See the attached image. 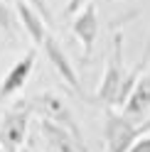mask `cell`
<instances>
[{"label":"cell","mask_w":150,"mask_h":152,"mask_svg":"<svg viewBox=\"0 0 150 152\" xmlns=\"http://www.w3.org/2000/svg\"><path fill=\"white\" fill-rule=\"evenodd\" d=\"M150 130V118L138 125L135 118L126 115V113H116V108L104 110V145L106 152H130L140 135Z\"/></svg>","instance_id":"6da1fadb"},{"label":"cell","mask_w":150,"mask_h":152,"mask_svg":"<svg viewBox=\"0 0 150 152\" xmlns=\"http://www.w3.org/2000/svg\"><path fill=\"white\" fill-rule=\"evenodd\" d=\"M35 115L32 101H17L0 115V152H25V140Z\"/></svg>","instance_id":"7a4b0ae2"},{"label":"cell","mask_w":150,"mask_h":152,"mask_svg":"<svg viewBox=\"0 0 150 152\" xmlns=\"http://www.w3.org/2000/svg\"><path fill=\"white\" fill-rule=\"evenodd\" d=\"M126 76H128V71H126V59H123V32L116 30L113 39H111V54H108L106 71H104L101 83L96 88V101L104 103L106 108H113L118 91H121V83H123Z\"/></svg>","instance_id":"3957f363"},{"label":"cell","mask_w":150,"mask_h":152,"mask_svg":"<svg viewBox=\"0 0 150 152\" xmlns=\"http://www.w3.org/2000/svg\"><path fill=\"white\" fill-rule=\"evenodd\" d=\"M30 101H32L37 115L49 118V120H54V123H59V125L69 128L76 137L84 140V132H81L79 123H76V115H74V110L69 108V103L64 101L62 96H57V93H52V91H44V93H37V96L30 98Z\"/></svg>","instance_id":"277c9868"},{"label":"cell","mask_w":150,"mask_h":152,"mask_svg":"<svg viewBox=\"0 0 150 152\" xmlns=\"http://www.w3.org/2000/svg\"><path fill=\"white\" fill-rule=\"evenodd\" d=\"M37 128H40V135H42L49 152H91L86 147V140L76 137L69 128H64V125H59V123H54L49 118L40 115Z\"/></svg>","instance_id":"5b68a950"},{"label":"cell","mask_w":150,"mask_h":152,"mask_svg":"<svg viewBox=\"0 0 150 152\" xmlns=\"http://www.w3.org/2000/svg\"><path fill=\"white\" fill-rule=\"evenodd\" d=\"M71 34L81 42V56H84V64H89L91 54H93V44H96V37H99V7L96 3H89L84 5L76 15H71Z\"/></svg>","instance_id":"8992f818"},{"label":"cell","mask_w":150,"mask_h":152,"mask_svg":"<svg viewBox=\"0 0 150 152\" xmlns=\"http://www.w3.org/2000/svg\"><path fill=\"white\" fill-rule=\"evenodd\" d=\"M42 49H44V56H47V61L52 64V69L57 71V76L67 83V86L76 93V96H84V86H81V81H79V74L76 69H74V64L69 61V56L64 54L62 49V44L54 39L52 34H47V39L42 44Z\"/></svg>","instance_id":"52a82bcc"},{"label":"cell","mask_w":150,"mask_h":152,"mask_svg":"<svg viewBox=\"0 0 150 152\" xmlns=\"http://www.w3.org/2000/svg\"><path fill=\"white\" fill-rule=\"evenodd\" d=\"M35 66H37V49H27L22 59H17L10 66V71L0 79V101L12 98L15 93H20L25 88L32 71H35Z\"/></svg>","instance_id":"ba28073f"},{"label":"cell","mask_w":150,"mask_h":152,"mask_svg":"<svg viewBox=\"0 0 150 152\" xmlns=\"http://www.w3.org/2000/svg\"><path fill=\"white\" fill-rule=\"evenodd\" d=\"M150 108V74L148 76H140L133 93H130L128 103L123 106V113L130 118H140L143 113Z\"/></svg>","instance_id":"9c48e42d"},{"label":"cell","mask_w":150,"mask_h":152,"mask_svg":"<svg viewBox=\"0 0 150 152\" xmlns=\"http://www.w3.org/2000/svg\"><path fill=\"white\" fill-rule=\"evenodd\" d=\"M17 25H20V17H17L15 3L12 0H0V32L15 42L17 39V32H15Z\"/></svg>","instance_id":"30bf717a"},{"label":"cell","mask_w":150,"mask_h":152,"mask_svg":"<svg viewBox=\"0 0 150 152\" xmlns=\"http://www.w3.org/2000/svg\"><path fill=\"white\" fill-rule=\"evenodd\" d=\"M130 152H150V132L140 135V137L135 140V145L130 147Z\"/></svg>","instance_id":"8fae6325"},{"label":"cell","mask_w":150,"mask_h":152,"mask_svg":"<svg viewBox=\"0 0 150 152\" xmlns=\"http://www.w3.org/2000/svg\"><path fill=\"white\" fill-rule=\"evenodd\" d=\"M27 3H30V5H35L37 10L42 12V17L47 20V25H52V12H49V5H47L44 0H27Z\"/></svg>","instance_id":"7c38bea8"},{"label":"cell","mask_w":150,"mask_h":152,"mask_svg":"<svg viewBox=\"0 0 150 152\" xmlns=\"http://www.w3.org/2000/svg\"><path fill=\"white\" fill-rule=\"evenodd\" d=\"M91 0H67V15H76L84 5H89Z\"/></svg>","instance_id":"4fadbf2b"},{"label":"cell","mask_w":150,"mask_h":152,"mask_svg":"<svg viewBox=\"0 0 150 152\" xmlns=\"http://www.w3.org/2000/svg\"><path fill=\"white\" fill-rule=\"evenodd\" d=\"M138 64L143 66V69H148V64H150V34H148V42H145V49H143V56L138 59Z\"/></svg>","instance_id":"5bb4252c"},{"label":"cell","mask_w":150,"mask_h":152,"mask_svg":"<svg viewBox=\"0 0 150 152\" xmlns=\"http://www.w3.org/2000/svg\"><path fill=\"white\" fill-rule=\"evenodd\" d=\"M25 152H35V150H25Z\"/></svg>","instance_id":"9a60e30c"}]
</instances>
